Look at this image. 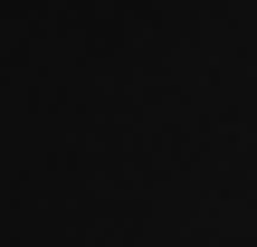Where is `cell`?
I'll return each mask as SVG.
<instances>
[{
    "label": "cell",
    "mask_w": 257,
    "mask_h": 247,
    "mask_svg": "<svg viewBox=\"0 0 257 247\" xmlns=\"http://www.w3.org/2000/svg\"><path fill=\"white\" fill-rule=\"evenodd\" d=\"M0 247H257V0H0Z\"/></svg>",
    "instance_id": "obj_1"
}]
</instances>
